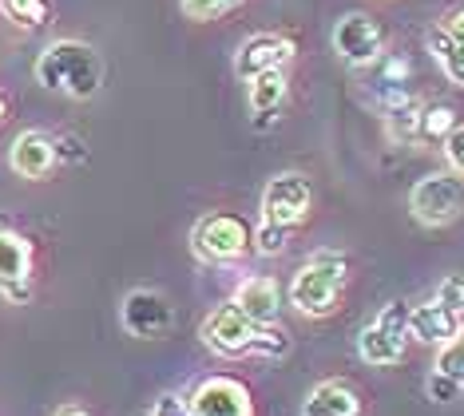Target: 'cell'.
<instances>
[{"label": "cell", "mask_w": 464, "mask_h": 416, "mask_svg": "<svg viewBox=\"0 0 464 416\" xmlns=\"http://www.w3.org/2000/svg\"><path fill=\"white\" fill-rule=\"evenodd\" d=\"M198 337H203V345L210 349V353H218V357H246V353H255V357L278 361V357L290 353L286 329L250 322V317L242 314L235 302H230V305H218L215 314H210L207 322H203Z\"/></svg>", "instance_id": "1"}, {"label": "cell", "mask_w": 464, "mask_h": 416, "mask_svg": "<svg viewBox=\"0 0 464 416\" xmlns=\"http://www.w3.org/2000/svg\"><path fill=\"white\" fill-rule=\"evenodd\" d=\"M36 83L72 100H92L103 83V60L83 40H52L36 60Z\"/></svg>", "instance_id": "2"}, {"label": "cell", "mask_w": 464, "mask_h": 416, "mask_svg": "<svg viewBox=\"0 0 464 416\" xmlns=\"http://www.w3.org/2000/svg\"><path fill=\"white\" fill-rule=\"evenodd\" d=\"M345 290V254L318 250L290 282V305L305 317H325L337 309V297Z\"/></svg>", "instance_id": "3"}, {"label": "cell", "mask_w": 464, "mask_h": 416, "mask_svg": "<svg viewBox=\"0 0 464 416\" xmlns=\"http://www.w3.org/2000/svg\"><path fill=\"white\" fill-rule=\"evenodd\" d=\"M409 210L420 227H449L464 215V179L457 170H432L409 190Z\"/></svg>", "instance_id": "4"}, {"label": "cell", "mask_w": 464, "mask_h": 416, "mask_svg": "<svg viewBox=\"0 0 464 416\" xmlns=\"http://www.w3.org/2000/svg\"><path fill=\"white\" fill-rule=\"evenodd\" d=\"M255 242V230L246 227L238 215H227V210H210L195 222L191 230V250L198 262H235L238 254L250 250Z\"/></svg>", "instance_id": "5"}, {"label": "cell", "mask_w": 464, "mask_h": 416, "mask_svg": "<svg viewBox=\"0 0 464 416\" xmlns=\"http://www.w3.org/2000/svg\"><path fill=\"white\" fill-rule=\"evenodd\" d=\"M409 302H389L382 314L373 317L362 337H357V353H362L365 365H397L401 357H405V345H409Z\"/></svg>", "instance_id": "6"}, {"label": "cell", "mask_w": 464, "mask_h": 416, "mask_svg": "<svg viewBox=\"0 0 464 416\" xmlns=\"http://www.w3.org/2000/svg\"><path fill=\"white\" fill-rule=\"evenodd\" d=\"M334 52L350 68H369L385 56V32L369 13H345L334 24Z\"/></svg>", "instance_id": "7"}, {"label": "cell", "mask_w": 464, "mask_h": 416, "mask_svg": "<svg viewBox=\"0 0 464 416\" xmlns=\"http://www.w3.org/2000/svg\"><path fill=\"white\" fill-rule=\"evenodd\" d=\"M310 202H314L310 179L298 175V170H286V175H274L266 190H262V218L294 230L310 215Z\"/></svg>", "instance_id": "8"}, {"label": "cell", "mask_w": 464, "mask_h": 416, "mask_svg": "<svg viewBox=\"0 0 464 416\" xmlns=\"http://www.w3.org/2000/svg\"><path fill=\"white\" fill-rule=\"evenodd\" d=\"M120 322L131 337L151 341V337H163L167 329H171L175 309L167 302V294H160V290H131L120 305Z\"/></svg>", "instance_id": "9"}, {"label": "cell", "mask_w": 464, "mask_h": 416, "mask_svg": "<svg viewBox=\"0 0 464 416\" xmlns=\"http://www.w3.org/2000/svg\"><path fill=\"white\" fill-rule=\"evenodd\" d=\"M187 404H191V416H255L250 389L235 377H207Z\"/></svg>", "instance_id": "10"}, {"label": "cell", "mask_w": 464, "mask_h": 416, "mask_svg": "<svg viewBox=\"0 0 464 416\" xmlns=\"http://www.w3.org/2000/svg\"><path fill=\"white\" fill-rule=\"evenodd\" d=\"M294 60V40L278 36V32H255L250 40H242L235 52V72L242 80H255L258 72L270 68H286Z\"/></svg>", "instance_id": "11"}, {"label": "cell", "mask_w": 464, "mask_h": 416, "mask_svg": "<svg viewBox=\"0 0 464 416\" xmlns=\"http://www.w3.org/2000/svg\"><path fill=\"white\" fill-rule=\"evenodd\" d=\"M0 294L13 302L33 294V247L13 230H0Z\"/></svg>", "instance_id": "12"}, {"label": "cell", "mask_w": 464, "mask_h": 416, "mask_svg": "<svg viewBox=\"0 0 464 416\" xmlns=\"http://www.w3.org/2000/svg\"><path fill=\"white\" fill-rule=\"evenodd\" d=\"M56 163V135L48 131H20L8 147V167L24 179H44Z\"/></svg>", "instance_id": "13"}, {"label": "cell", "mask_w": 464, "mask_h": 416, "mask_svg": "<svg viewBox=\"0 0 464 416\" xmlns=\"http://www.w3.org/2000/svg\"><path fill=\"white\" fill-rule=\"evenodd\" d=\"M460 325H464V317L452 314L449 305H440L437 297L409 309V337L425 341V345H449Z\"/></svg>", "instance_id": "14"}, {"label": "cell", "mask_w": 464, "mask_h": 416, "mask_svg": "<svg viewBox=\"0 0 464 416\" xmlns=\"http://www.w3.org/2000/svg\"><path fill=\"white\" fill-rule=\"evenodd\" d=\"M235 305L250 317V322L274 325V317H278V309H282V290L274 277H246V282H238V290H235Z\"/></svg>", "instance_id": "15"}, {"label": "cell", "mask_w": 464, "mask_h": 416, "mask_svg": "<svg viewBox=\"0 0 464 416\" xmlns=\"http://www.w3.org/2000/svg\"><path fill=\"white\" fill-rule=\"evenodd\" d=\"M286 92H290V80L282 68H270V72H258L255 80H250V115H255L258 127H266L274 120V111H282V103H286Z\"/></svg>", "instance_id": "16"}, {"label": "cell", "mask_w": 464, "mask_h": 416, "mask_svg": "<svg viewBox=\"0 0 464 416\" xmlns=\"http://www.w3.org/2000/svg\"><path fill=\"white\" fill-rule=\"evenodd\" d=\"M302 416H362V397L345 381H322L310 389Z\"/></svg>", "instance_id": "17"}, {"label": "cell", "mask_w": 464, "mask_h": 416, "mask_svg": "<svg viewBox=\"0 0 464 416\" xmlns=\"http://www.w3.org/2000/svg\"><path fill=\"white\" fill-rule=\"evenodd\" d=\"M429 52H432V60L440 63V72L464 88V40L449 36V32L437 24V28H429Z\"/></svg>", "instance_id": "18"}, {"label": "cell", "mask_w": 464, "mask_h": 416, "mask_svg": "<svg viewBox=\"0 0 464 416\" xmlns=\"http://www.w3.org/2000/svg\"><path fill=\"white\" fill-rule=\"evenodd\" d=\"M420 115H425V108L409 95V100L393 103V108H385V131L393 143H413V139H420Z\"/></svg>", "instance_id": "19"}, {"label": "cell", "mask_w": 464, "mask_h": 416, "mask_svg": "<svg viewBox=\"0 0 464 416\" xmlns=\"http://www.w3.org/2000/svg\"><path fill=\"white\" fill-rule=\"evenodd\" d=\"M0 13L16 28H44L52 20V0H0Z\"/></svg>", "instance_id": "20"}, {"label": "cell", "mask_w": 464, "mask_h": 416, "mask_svg": "<svg viewBox=\"0 0 464 416\" xmlns=\"http://www.w3.org/2000/svg\"><path fill=\"white\" fill-rule=\"evenodd\" d=\"M452 131H457V111H452L449 103H432V108H425V115H420V139H425V143L445 147V139Z\"/></svg>", "instance_id": "21"}, {"label": "cell", "mask_w": 464, "mask_h": 416, "mask_svg": "<svg viewBox=\"0 0 464 416\" xmlns=\"http://www.w3.org/2000/svg\"><path fill=\"white\" fill-rule=\"evenodd\" d=\"M286 242H290V227H278V222L258 218V227H255V247H258V254H266V258H278V254L286 250Z\"/></svg>", "instance_id": "22"}, {"label": "cell", "mask_w": 464, "mask_h": 416, "mask_svg": "<svg viewBox=\"0 0 464 416\" xmlns=\"http://www.w3.org/2000/svg\"><path fill=\"white\" fill-rule=\"evenodd\" d=\"M437 372H445V377H452V381H460L464 385V325L457 329V337H452L449 345H440Z\"/></svg>", "instance_id": "23"}, {"label": "cell", "mask_w": 464, "mask_h": 416, "mask_svg": "<svg viewBox=\"0 0 464 416\" xmlns=\"http://www.w3.org/2000/svg\"><path fill=\"white\" fill-rule=\"evenodd\" d=\"M432 297H437L440 305H449L452 314L464 317V277H460V274H449L445 282L437 285V294H432Z\"/></svg>", "instance_id": "24"}, {"label": "cell", "mask_w": 464, "mask_h": 416, "mask_svg": "<svg viewBox=\"0 0 464 416\" xmlns=\"http://www.w3.org/2000/svg\"><path fill=\"white\" fill-rule=\"evenodd\" d=\"M230 5H238V0H183V13L195 16V20H207V16L227 13Z\"/></svg>", "instance_id": "25"}, {"label": "cell", "mask_w": 464, "mask_h": 416, "mask_svg": "<svg viewBox=\"0 0 464 416\" xmlns=\"http://www.w3.org/2000/svg\"><path fill=\"white\" fill-rule=\"evenodd\" d=\"M457 389H460V381H452V377H445V372H432L429 377V397L437 401V404H445V401H452L457 397Z\"/></svg>", "instance_id": "26"}, {"label": "cell", "mask_w": 464, "mask_h": 416, "mask_svg": "<svg viewBox=\"0 0 464 416\" xmlns=\"http://www.w3.org/2000/svg\"><path fill=\"white\" fill-rule=\"evenodd\" d=\"M445 159H449V167L464 179V127H457V131L445 139Z\"/></svg>", "instance_id": "27"}, {"label": "cell", "mask_w": 464, "mask_h": 416, "mask_svg": "<svg viewBox=\"0 0 464 416\" xmlns=\"http://www.w3.org/2000/svg\"><path fill=\"white\" fill-rule=\"evenodd\" d=\"M151 416H191V404H187L183 397H175V392H167V397L155 401Z\"/></svg>", "instance_id": "28"}, {"label": "cell", "mask_w": 464, "mask_h": 416, "mask_svg": "<svg viewBox=\"0 0 464 416\" xmlns=\"http://www.w3.org/2000/svg\"><path fill=\"white\" fill-rule=\"evenodd\" d=\"M440 28H445L449 36L464 40V5H460V8H449V13H445V20H440Z\"/></svg>", "instance_id": "29"}, {"label": "cell", "mask_w": 464, "mask_h": 416, "mask_svg": "<svg viewBox=\"0 0 464 416\" xmlns=\"http://www.w3.org/2000/svg\"><path fill=\"white\" fill-rule=\"evenodd\" d=\"M56 416H88V412H83V409H76V404H64V409H60Z\"/></svg>", "instance_id": "30"}, {"label": "cell", "mask_w": 464, "mask_h": 416, "mask_svg": "<svg viewBox=\"0 0 464 416\" xmlns=\"http://www.w3.org/2000/svg\"><path fill=\"white\" fill-rule=\"evenodd\" d=\"M5 111H8V103H5V95H0V120H5Z\"/></svg>", "instance_id": "31"}]
</instances>
